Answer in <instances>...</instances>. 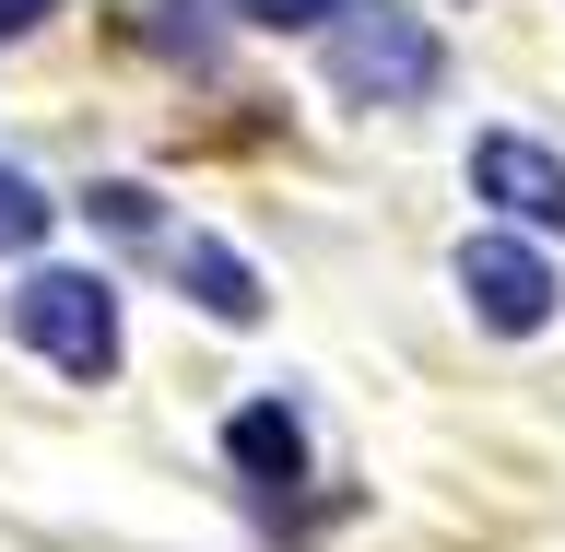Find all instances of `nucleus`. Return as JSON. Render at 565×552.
I'll return each instance as SVG.
<instances>
[{
  "label": "nucleus",
  "instance_id": "nucleus-1",
  "mask_svg": "<svg viewBox=\"0 0 565 552\" xmlns=\"http://www.w3.org/2000/svg\"><path fill=\"white\" fill-rule=\"evenodd\" d=\"M330 83H342L353 106H424L436 83H448V47H436L413 12L353 0V12H330Z\"/></svg>",
  "mask_w": 565,
  "mask_h": 552
},
{
  "label": "nucleus",
  "instance_id": "nucleus-2",
  "mask_svg": "<svg viewBox=\"0 0 565 552\" xmlns=\"http://www.w3.org/2000/svg\"><path fill=\"white\" fill-rule=\"evenodd\" d=\"M12 329H24L60 377H118V294H106L95 271H24V294H12Z\"/></svg>",
  "mask_w": 565,
  "mask_h": 552
},
{
  "label": "nucleus",
  "instance_id": "nucleus-3",
  "mask_svg": "<svg viewBox=\"0 0 565 552\" xmlns=\"http://www.w3.org/2000/svg\"><path fill=\"white\" fill-rule=\"evenodd\" d=\"M459 294H471V317L507 329V342L554 329V271H542V247H519V236H471L459 247Z\"/></svg>",
  "mask_w": 565,
  "mask_h": 552
},
{
  "label": "nucleus",
  "instance_id": "nucleus-4",
  "mask_svg": "<svg viewBox=\"0 0 565 552\" xmlns=\"http://www.w3.org/2000/svg\"><path fill=\"white\" fill-rule=\"evenodd\" d=\"M471 188H483L494 212H519V224H565V153H542V141H519V130L471 141Z\"/></svg>",
  "mask_w": 565,
  "mask_h": 552
},
{
  "label": "nucleus",
  "instance_id": "nucleus-5",
  "mask_svg": "<svg viewBox=\"0 0 565 552\" xmlns=\"http://www.w3.org/2000/svg\"><path fill=\"white\" fill-rule=\"evenodd\" d=\"M177 282H189V306L224 317V329H247V317H259V271H247L224 236H189V247H177Z\"/></svg>",
  "mask_w": 565,
  "mask_h": 552
},
{
  "label": "nucleus",
  "instance_id": "nucleus-6",
  "mask_svg": "<svg viewBox=\"0 0 565 552\" xmlns=\"http://www.w3.org/2000/svg\"><path fill=\"white\" fill-rule=\"evenodd\" d=\"M224 447H236L247 470H259V483H295V470H307V435H295V412H282V400L236 412V435H224Z\"/></svg>",
  "mask_w": 565,
  "mask_h": 552
},
{
  "label": "nucleus",
  "instance_id": "nucleus-7",
  "mask_svg": "<svg viewBox=\"0 0 565 552\" xmlns=\"http://www.w3.org/2000/svg\"><path fill=\"white\" fill-rule=\"evenodd\" d=\"M47 212H60V201H47L35 176H12V165H0V259H24V247L47 236Z\"/></svg>",
  "mask_w": 565,
  "mask_h": 552
},
{
  "label": "nucleus",
  "instance_id": "nucleus-8",
  "mask_svg": "<svg viewBox=\"0 0 565 552\" xmlns=\"http://www.w3.org/2000/svg\"><path fill=\"white\" fill-rule=\"evenodd\" d=\"M247 24H330V12H353V0H236Z\"/></svg>",
  "mask_w": 565,
  "mask_h": 552
},
{
  "label": "nucleus",
  "instance_id": "nucleus-9",
  "mask_svg": "<svg viewBox=\"0 0 565 552\" xmlns=\"http://www.w3.org/2000/svg\"><path fill=\"white\" fill-rule=\"evenodd\" d=\"M95 212L118 224V236H141V224H153V201H141V188H95Z\"/></svg>",
  "mask_w": 565,
  "mask_h": 552
},
{
  "label": "nucleus",
  "instance_id": "nucleus-10",
  "mask_svg": "<svg viewBox=\"0 0 565 552\" xmlns=\"http://www.w3.org/2000/svg\"><path fill=\"white\" fill-rule=\"evenodd\" d=\"M47 12H60V0H0V35H35Z\"/></svg>",
  "mask_w": 565,
  "mask_h": 552
}]
</instances>
